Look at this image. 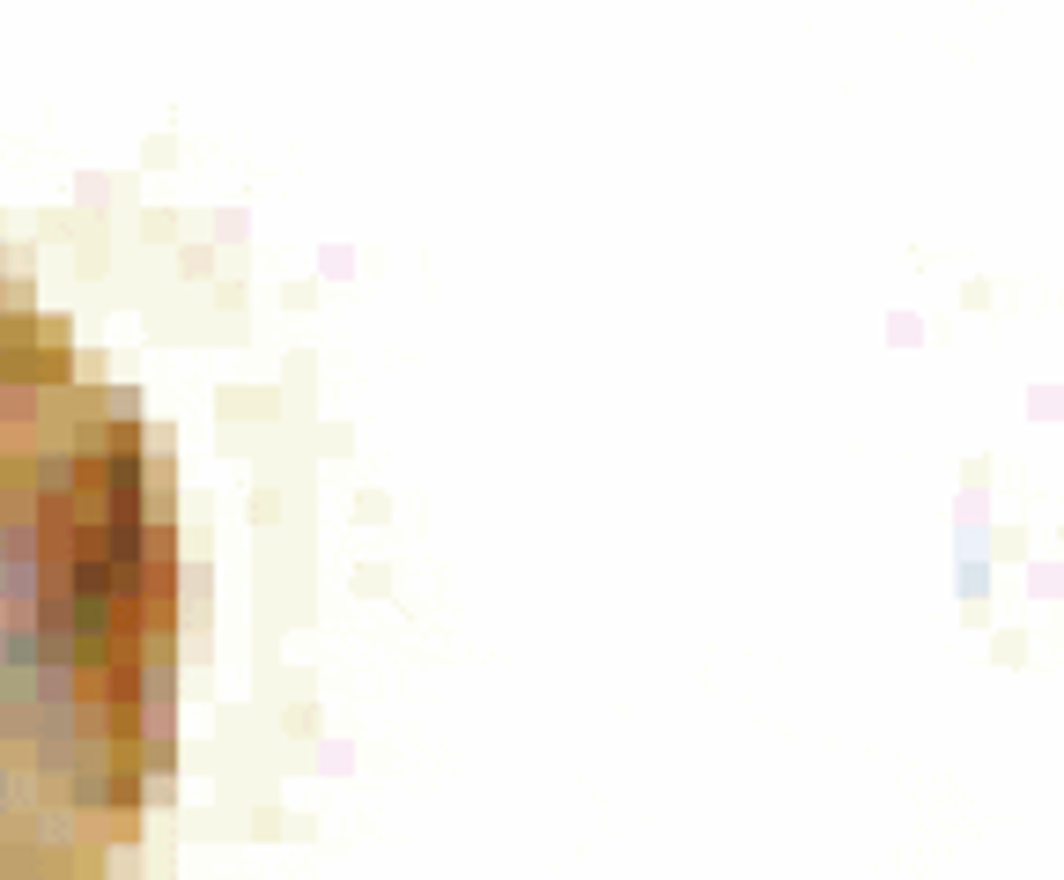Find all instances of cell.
<instances>
[{
    "label": "cell",
    "instance_id": "1",
    "mask_svg": "<svg viewBox=\"0 0 1064 880\" xmlns=\"http://www.w3.org/2000/svg\"><path fill=\"white\" fill-rule=\"evenodd\" d=\"M178 548L148 429L0 267V873H89L163 770Z\"/></svg>",
    "mask_w": 1064,
    "mask_h": 880
}]
</instances>
